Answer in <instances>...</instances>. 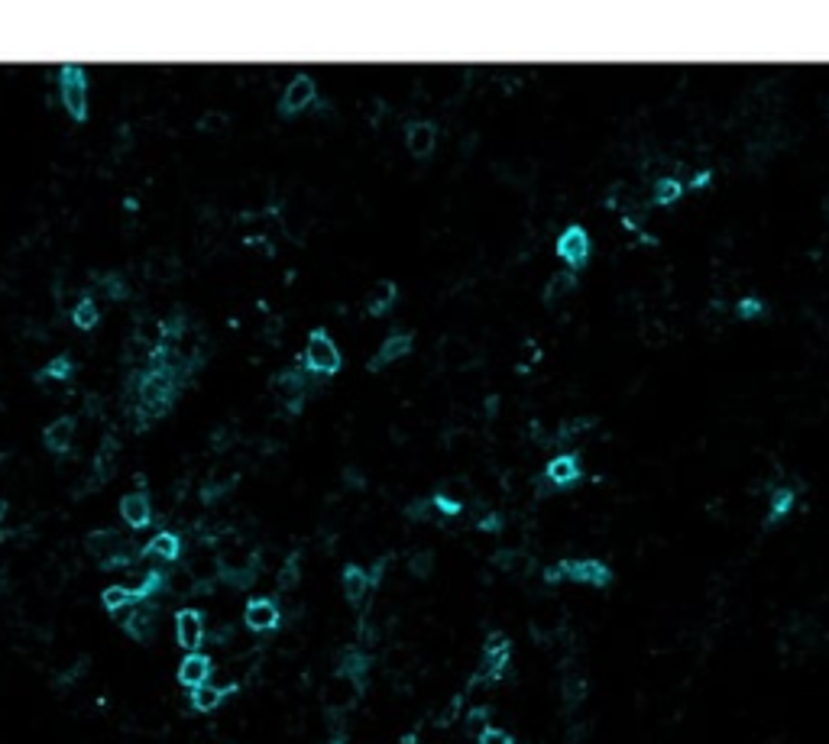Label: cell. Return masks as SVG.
I'll return each mask as SVG.
<instances>
[{"instance_id":"obj_22","label":"cell","mask_w":829,"mask_h":744,"mask_svg":"<svg viewBox=\"0 0 829 744\" xmlns=\"http://www.w3.org/2000/svg\"><path fill=\"white\" fill-rule=\"evenodd\" d=\"M230 693H236V686H217V683H201V686L189 689V706L195 709V712H201V716H207V712H214V709L224 706V699L230 696Z\"/></svg>"},{"instance_id":"obj_40","label":"cell","mask_w":829,"mask_h":744,"mask_svg":"<svg viewBox=\"0 0 829 744\" xmlns=\"http://www.w3.org/2000/svg\"><path fill=\"white\" fill-rule=\"evenodd\" d=\"M224 123H227L224 113H211V117L205 120V127H224Z\"/></svg>"},{"instance_id":"obj_1","label":"cell","mask_w":829,"mask_h":744,"mask_svg":"<svg viewBox=\"0 0 829 744\" xmlns=\"http://www.w3.org/2000/svg\"><path fill=\"white\" fill-rule=\"evenodd\" d=\"M541 583L545 586H577L586 593H609L616 586V566L606 556L596 554H574V556H557L554 564H547L541 570Z\"/></svg>"},{"instance_id":"obj_26","label":"cell","mask_w":829,"mask_h":744,"mask_svg":"<svg viewBox=\"0 0 829 744\" xmlns=\"http://www.w3.org/2000/svg\"><path fill=\"white\" fill-rule=\"evenodd\" d=\"M396 298H399V288H396V282H389V279H383V282H376L373 288H369V295H367V314H373V318H383V314L396 304Z\"/></svg>"},{"instance_id":"obj_6","label":"cell","mask_w":829,"mask_h":744,"mask_svg":"<svg viewBox=\"0 0 829 744\" xmlns=\"http://www.w3.org/2000/svg\"><path fill=\"white\" fill-rule=\"evenodd\" d=\"M58 97H62V107L75 123L88 120V97H91V88H88V72L81 65H62L58 72Z\"/></svg>"},{"instance_id":"obj_2","label":"cell","mask_w":829,"mask_h":744,"mask_svg":"<svg viewBox=\"0 0 829 744\" xmlns=\"http://www.w3.org/2000/svg\"><path fill=\"white\" fill-rule=\"evenodd\" d=\"M551 253L561 263V269H570V272L584 275L590 269L596 256V236L593 230L586 226V220H567L561 230L554 234V243H551Z\"/></svg>"},{"instance_id":"obj_29","label":"cell","mask_w":829,"mask_h":744,"mask_svg":"<svg viewBox=\"0 0 829 744\" xmlns=\"http://www.w3.org/2000/svg\"><path fill=\"white\" fill-rule=\"evenodd\" d=\"M97 320H101V311H97V302L95 298H81V302L72 308V324H75L78 330H91L97 327Z\"/></svg>"},{"instance_id":"obj_32","label":"cell","mask_w":829,"mask_h":744,"mask_svg":"<svg viewBox=\"0 0 829 744\" xmlns=\"http://www.w3.org/2000/svg\"><path fill=\"white\" fill-rule=\"evenodd\" d=\"M438 492H444L447 499H453V502H467V499H473V482L467 479V476H451V479H444V486Z\"/></svg>"},{"instance_id":"obj_15","label":"cell","mask_w":829,"mask_h":744,"mask_svg":"<svg viewBox=\"0 0 829 744\" xmlns=\"http://www.w3.org/2000/svg\"><path fill=\"white\" fill-rule=\"evenodd\" d=\"M152 615H156V609H152L150 599H140V602H133L130 609H123V612L113 615V618L123 625V632L130 634V638L146 640L152 634Z\"/></svg>"},{"instance_id":"obj_34","label":"cell","mask_w":829,"mask_h":744,"mask_svg":"<svg viewBox=\"0 0 829 744\" xmlns=\"http://www.w3.org/2000/svg\"><path fill=\"white\" fill-rule=\"evenodd\" d=\"M473 744H515V735H512L509 728L490 725L486 732H480V735H476V741H473Z\"/></svg>"},{"instance_id":"obj_13","label":"cell","mask_w":829,"mask_h":744,"mask_svg":"<svg viewBox=\"0 0 829 744\" xmlns=\"http://www.w3.org/2000/svg\"><path fill=\"white\" fill-rule=\"evenodd\" d=\"M580 288V275L570 272V269H557L545 279V288H541V304L545 308H561L564 302L574 298V292Z\"/></svg>"},{"instance_id":"obj_30","label":"cell","mask_w":829,"mask_h":744,"mask_svg":"<svg viewBox=\"0 0 829 744\" xmlns=\"http://www.w3.org/2000/svg\"><path fill=\"white\" fill-rule=\"evenodd\" d=\"M72 372H75V363L68 357H56L49 366L39 369V382H66V379H72Z\"/></svg>"},{"instance_id":"obj_10","label":"cell","mask_w":829,"mask_h":744,"mask_svg":"<svg viewBox=\"0 0 829 744\" xmlns=\"http://www.w3.org/2000/svg\"><path fill=\"white\" fill-rule=\"evenodd\" d=\"M244 625L253 634H269L283 625V609H279L273 595H253L244 605Z\"/></svg>"},{"instance_id":"obj_17","label":"cell","mask_w":829,"mask_h":744,"mask_svg":"<svg viewBox=\"0 0 829 744\" xmlns=\"http://www.w3.org/2000/svg\"><path fill=\"white\" fill-rule=\"evenodd\" d=\"M412 347H414V337L412 334H389L383 343H379V349L369 357V369L376 372V369H386L389 363H399L402 357H408L412 353Z\"/></svg>"},{"instance_id":"obj_33","label":"cell","mask_w":829,"mask_h":744,"mask_svg":"<svg viewBox=\"0 0 829 744\" xmlns=\"http://www.w3.org/2000/svg\"><path fill=\"white\" fill-rule=\"evenodd\" d=\"M39 583H43V589H49V593H58L62 586H66V570L58 564H49L43 573H39Z\"/></svg>"},{"instance_id":"obj_28","label":"cell","mask_w":829,"mask_h":744,"mask_svg":"<svg viewBox=\"0 0 829 744\" xmlns=\"http://www.w3.org/2000/svg\"><path fill=\"white\" fill-rule=\"evenodd\" d=\"M133 602H140L136 595H133V589L130 586H123V583H117V586H107L101 593V605L107 609L111 615H120L123 609H130Z\"/></svg>"},{"instance_id":"obj_3","label":"cell","mask_w":829,"mask_h":744,"mask_svg":"<svg viewBox=\"0 0 829 744\" xmlns=\"http://www.w3.org/2000/svg\"><path fill=\"white\" fill-rule=\"evenodd\" d=\"M156 363V359H152ZM140 415L146 418H159L166 408H172L175 395H179V379H175V369L169 366H156L146 369L140 379Z\"/></svg>"},{"instance_id":"obj_38","label":"cell","mask_w":829,"mask_h":744,"mask_svg":"<svg viewBox=\"0 0 829 744\" xmlns=\"http://www.w3.org/2000/svg\"><path fill=\"white\" fill-rule=\"evenodd\" d=\"M412 660H414V654H412V648H392L389 650V657H386V663H389V670H408L412 667Z\"/></svg>"},{"instance_id":"obj_31","label":"cell","mask_w":829,"mask_h":744,"mask_svg":"<svg viewBox=\"0 0 829 744\" xmlns=\"http://www.w3.org/2000/svg\"><path fill=\"white\" fill-rule=\"evenodd\" d=\"M298 579H302V566H298V554H292L283 564V570L275 573V586H279L283 593H289V589H295V586H298Z\"/></svg>"},{"instance_id":"obj_9","label":"cell","mask_w":829,"mask_h":744,"mask_svg":"<svg viewBox=\"0 0 829 744\" xmlns=\"http://www.w3.org/2000/svg\"><path fill=\"white\" fill-rule=\"evenodd\" d=\"M360 693H363V683L344 677V673H334L324 683L321 699H324V709H328L330 716H344V712H350L360 702Z\"/></svg>"},{"instance_id":"obj_5","label":"cell","mask_w":829,"mask_h":744,"mask_svg":"<svg viewBox=\"0 0 829 744\" xmlns=\"http://www.w3.org/2000/svg\"><path fill=\"white\" fill-rule=\"evenodd\" d=\"M541 479L551 492L557 495H567V492H577L586 482V466L584 456L577 450H557L547 453L545 470H541Z\"/></svg>"},{"instance_id":"obj_4","label":"cell","mask_w":829,"mask_h":744,"mask_svg":"<svg viewBox=\"0 0 829 744\" xmlns=\"http://www.w3.org/2000/svg\"><path fill=\"white\" fill-rule=\"evenodd\" d=\"M512 670V640L502 632H492L480 648V667L473 673L470 686H496Z\"/></svg>"},{"instance_id":"obj_36","label":"cell","mask_w":829,"mask_h":744,"mask_svg":"<svg viewBox=\"0 0 829 744\" xmlns=\"http://www.w3.org/2000/svg\"><path fill=\"white\" fill-rule=\"evenodd\" d=\"M408 570H412L418 579H424V576L434 570V554H431V550H418V554L408 560Z\"/></svg>"},{"instance_id":"obj_39","label":"cell","mask_w":829,"mask_h":744,"mask_svg":"<svg viewBox=\"0 0 829 744\" xmlns=\"http://www.w3.org/2000/svg\"><path fill=\"white\" fill-rule=\"evenodd\" d=\"M7 525H10V502L0 499V534H4V531H10Z\"/></svg>"},{"instance_id":"obj_21","label":"cell","mask_w":829,"mask_h":744,"mask_svg":"<svg viewBox=\"0 0 829 744\" xmlns=\"http://www.w3.org/2000/svg\"><path fill=\"white\" fill-rule=\"evenodd\" d=\"M140 556L156 560V564H175V560L182 556V537L175 534V531H159L150 544L143 547Z\"/></svg>"},{"instance_id":"obj_18","label":"cell","mask_w":829,"mask_h":744,"mask_svg":"<svg viewBox=\"0 0 829 744\" xmlns=\"http://www.w3.org/2000/svg\"><path fill=\"white\" fill-rule=\"evenodd\" d=\"M438 146V127L431 120H412L406 127V150L414 159H428Z\"/></svg>"},{"instance_id":"obj_20","label":"cell","mask_w":829,"mask_h":744,"mask_svg":"<svg viewBox=\"0 0 829 744\" xmlns=\"http://www.w3.org/2000/svg\"><path fill=\"white\" fill-rule=\"evenodd\" d=\"M211 670H214V663H211V657L207 654H201V650H195V654H185L179 663V683L185 689H195L201 686V683H211Z\"/></svg>"},{"instance_id":"obj_16","label":"cell","mask_w":829,"mask_h":744,"mask_svg":"<svg viewBox=\"0 0 829 744\" xmlns=\"http://www.w3.org/2000/svg\"><path fill=\"white\" fill-rule=\"evenodd\" d=\"M275 392H279V398H283L285 411L298 415V411H302V402H305V392H308V382H305V376L298 372V369H285V372L275 376Z\"/></svg>"},{"instance_id":"obj_37","label":"cell","mask_w":829,"mask_h":744,"mask_svg":"<svg viewBox=\"0 0 829 744\" xmlns=\"http://www.w3.org/2000/svg\"><path fill=\"white\" fill-rule=\"evenodd\" d=\"M101 285H104V295H107V298H113V302H123V298L130 295V292H127V282H123L120 275H104Z\"/></svg>"},{"instance_id":"obj_24","label":"cell","mask_w":829,"mask_h":744,"mask_svg":"<svg viewBox=\"0 0 829 744\" xmlns=\"http://www.w3.org/2000/svg\"><path fill=\"white\" fill-rule=\"evenodd\" d=\"M75 427H78V421L72 415H62V418H56L52 425H46V431H43V443H46V450H52V453H68V450H72Z\"/></svg>"},{"instance_id":"obj_12","label":"cell","mask_w":829,"mask_h":744,"mask_svg":"<svg viewBox=\"0 0 829 744\" xmlns=\"http://www.w3.org/2000/svg\"><path fill=\"white\" fill-rule=\"evenodd\" d=\"M318 101V85L311 75H295L289 85H285L283 97H279V113L283 117H298L302 111H308L311 104Z\"/></svg>"},{"instance_id":"obj_27","label":"cell","mask_w":829,"mask_h":744,"mask_svg":"<svg viewBox=\"0 0 829 744\" xmlns=\"http://www.w3.org/2000/svg\"><path fill=\"white\" fill-rule=\"evenodd\" d=\"M162 589L169 595H179V599H185V595L198 593V583H195V576L189 573V566H175V570H169L166 573V583H162Z\"/></svg>"},{"instance_id":"obj_35","label":"cell","mask_w":829,"mask_h":744,"mask_svg":"<svg viewBox=\"0 0 829 744\" xmlns=\"http://www.w3.org/2000/svg\"><path fill=\"white\" fill-rule=\"evenodd\" d=\"M431 505H434V511H438L441 518H457V515H461V511H463V505H461V502L447 499L444 492H434V495H431Z\"/></svg>"},{"instance_id":"obj_11","label":"cell","mask_w":829,"mask_h":744,"mask_svg":"<svg viewBox=\"0 0 829 744\" xmlns=\"http://www.w3.org/2000/svg\"><path fill=\"white\" fill-rule=\"evenodd\" d=\"M687 201V185H684V175H674V172H664L658 179H651L648 185V204L655 211H674Z\"/></svg>"},{"instance_id":"obj_7","label":"cell","mask_w":829,"mask_h":744,"mask_svg":"<svg viewBox=\"0 0 829 744\" xmlns=\"http://www.w3.org/2000/svg\"><path fill=\"white\" fill-rule=\"evenodd\" d=\"M340 349L337 343H334V337H330L324 327H314L308 334V343H305V369L308 372H314V376H337L340 372Z\"/></svg>"},{"instance_id":"obj_25","label":"cell","mask_w":829,"mask_h":744,"mask_svg":"<svg viewBox=\"0 0 829 744\" xmlns=\"http://www.w3.org/2000/svg\"><path fill=\"white\" fill-rule=\"evenodd\" d=\"M441 363L451 369H470L476 366V349L470 347V340H444Z\"/></svg>"},{"instance_id":"obj_14","label":"cell","mask_w":829,"mask_h":744,"mask_svg":"<svg viewBox=\"0 0 829 744\" xmlns=\"http://www.w3.org/2000/svg\"><path fill=\"white\" fill-rule=\"evenodd\" d=\"M205 638H207L205 615H201L198 609H182V612L175 615V640H179L189 654H195V650L205 644Z\"/></svg>"},{"instance_id":"obj_19","label":"cell","mask_w":829,"mask_h":744,"mask_svg":"<svg viewBox=\"0 0 829 744\" xmlns=\"http://www.w3.org/2000/svg\"><path fill=\"white\" fill-rule=\"evenodd\" d=\"M120 518L127 521V528L140 531L152 525V502L146 492H127L120 499Z\"/></svg>"},{"instance_id":"obj_8","label":"cell","mask_w":829,"mask_h":744,"mask_svg":"<svg viewBox=\"0 0 829 744\" xmlns=\"http://www.w3.org/2000/svg\"><path fill=\"white\" fill-rule=\"evenodd\" d=\"M88 550H91V556L101 560L104 566H127L133 556H136L133 554V547L111 528H101L88 537Z\"/></svg>"},{"instance_id":"obj_23","label":"cell","mask_w":829,"mask_h":744,"mask_svg":"<svg viewBox=\"0 0 829 744\" xmlns=\"http://www.w3.org/2000/svg\"><path fill=\"white\" fill-rule=\"evenodd\" d=\"M369 586H373L369 570H363V566H357V564L344 566V573H340V589H344V599H347L350 605L363 602L367 593H369Z\"/></svg>"}]
</instances>
